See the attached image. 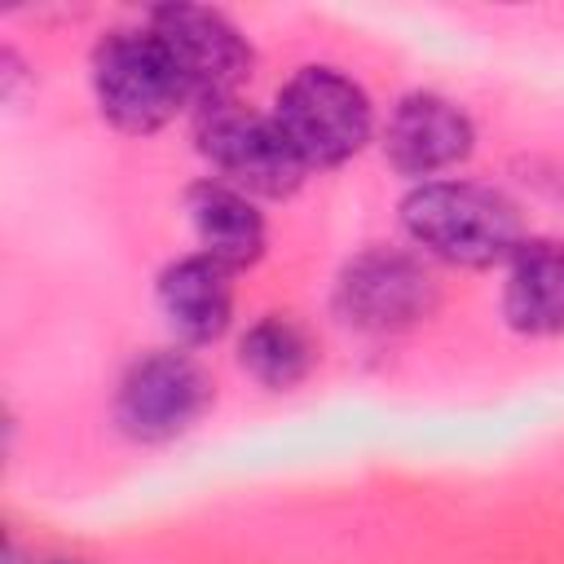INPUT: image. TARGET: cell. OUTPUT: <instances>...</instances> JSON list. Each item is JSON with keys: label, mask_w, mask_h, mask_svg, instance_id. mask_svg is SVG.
Wrapping results in <instances>:
<instances>
[{"label": "cell", "mask_w": 564, "mask_h": 564, "mask_svg": "<svg viewBox=\"0 0 564 564\" xmlns=\"http://www.w3.org/2000/svg\"><path fill=\"white\" fill-rule=\"evenodd\" d=\"M405 238L419 247V256L441 260L449 269H494L507 264L511 251L529 238L520 207L480 181L441 176L410 185L397 212Z\"/></svg>", "instance_id": "obj_1"}, {"label": "cell", "mask_w": 564, "mask_h": 564, "mask_svg": "<svg viewBox=\"0 0 564 564\" xmlns=\"http://www.w3.org/2000/svg\"><path fill=\"white\" fill-rule=\"evenodd\" d=\"M273 119L308 172H330L352 163L379 132L370 93L348 70L326 62L295 66L282 79L273 97Z\"/></svg>", "instance_id": "obj_2"}, {"label": "cell", "mask_w": 564, "mask_h": 564, "mask_svg": "<svg viewBox=\"0 0 564 564\" xmlns=\"http://www.w3.org/2000/svg\"><path fill=\"white\" fill-rule=\"evenodd\" d=\"M88 84L101 119L128 137H150L167 128L185 106H194L176 62L150 26L106 31L93 48Z\"/></svg>", "instance_id": "obj_3"}, {"label": "cell", "mask_w": 564, "mask_h": 564, "mask_svg": "<svg viewBox=\"0 0 564 564\" xmlns=\"http://www.w3.org/2000/svg\"><path fill=\"white\" fill-rule=\"evenodd\" d=\"M194 145L216 181L260 198H291L308 167L278 128L273 110H251L242 97L194 110Z\"/></svg>", "instance_id": "obj_4"}, {"label": "cell", "mask_w": 564, "mask_h": 564, "mask_svg": "<svg viewBox=\"0 0 564 564\" xmlns=\"http://www.w3.org/2000/svg\"><path fill=\"white\" fill-rule=\"evenodd\" d=\"M216 401V383L194 352L154 348L128 361L115 383V427L137 445H167L185 436Z\"/></svg>", "instance_id": "obj_5"}, {"label": "cell", "mask_w": 564, "mask_h": 564, "mask_svg": "<svg viewBox=\"0 0 564 564\" xmlns=\"http://www.w3.org/2000/svg\"><path fill=\"white\" fill-rule=\"evenodd\" d=\"M441 286L419 251L366 247L335 273V317L361 335H401L436 313Z\"/></svg>", "instance_id": "obj_6"}, {"label": "cell", "mask_w": 564, "mask_h": 564, "mask_svg": "<svg viewBox=\"0 0 564 564\" xmlns=\"http://www.w3.org/2000/svg\"><path fill=\"white\" fill-rule=\"evenodd\" d=\"M145 26L159 35L176 62L194 110L212 101H234L256 70V48L247 31L207 4H159L145 13Z\"/></svg>", "instance_id": "obj_7"}, {"label": "cell", "mask_w": 564, "mask_h": 564, "mask_svg": "<svg viewBox=\"0 0 564 564\" xmlns=\"http://www.w3.org/2000/svg\"><path fill=\"white\" fill-rule=\"evenodd\" d=\"M379 150L397 176H405L414 185L441 181L445 172H454L471 159L476 123L454 97L414 88L388 106V119L379 123Z\"/></svg>", "instance_id": "obj_8"}, {"label": "cell", "mask_w": 564, "mask_h": 564, "mask_svg": "<svg viewBox=\"0 0 564 564\" xmlns=\"http://www.w3.org/2000/svg\"><path fill=\"white\" fill-rule=\"evenodd\" d=\"M154 304L181 348L216 344L234 322V273L203 251L163 264L154 282Z\"/></svg>", "instance_id": "obj_9"}, {"label": "cell", "mask_w": 564, "mask_h": 564, "mask_svg": "<svg viewBox=\"0 0 564 564\" xmlns=\"http://www.w3.org/2000/svg\"><path fill=\"white\" fill-rule=\"evenodd\" d=\"M185 216H189L198 251L212 256L216 264H225L229 273L260 264V256L269 247V220L251 194H242L216 176H203L185 189Z\"/></svg>", "instance_id": "obj_10"}, {"label": "cell", "mask_w": 564, "mask_h": 564, "mask_svg": "<svg viewBox=\"0 0 564 564\" xmlns=\"http://www.w3.org/2000/svg\"><path fill=\"white\" fill-rule=\"evenodd\" d=\"M502 322L529 339L564 335V242L524 238L502 264Z\"/></svg>", "instance_id": "obj_11"}, {"label": "cell", "mask_w": 564, "mask_h": 564, "mask_svg": "<svg viewBox=\"0 0 564 564\" xmlns=\"http://www.w3.org/2000/svg\"><path fill=\"white\" fill-rule=\"evenodd\" d=\"M238 366L269 392H291L300 388L313 366H317V344L313 335L286 317V313H264L238 335Z\"/></svg>", "instance_id": "obj_12"}, {"label": "cell", "mask_w": 564, "mask_h": 564, "mask_svg": "<svg viewBox=\"0 0 564 564\" xmlns=\"http://www.w3.org/2000/svg\"><path fill=\"white\" fill-rule=\"evenodd\" d=\"M31 564H88V560H66V555H44V560H31Z\"/></svg>", "instance_id": "obj_13"}]
</instances>
